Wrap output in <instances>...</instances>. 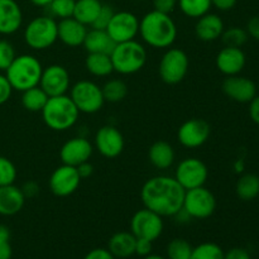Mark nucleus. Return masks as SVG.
Returning a JSON list of instances; mask_svg holds the SVG:
<instances>
[{"label":"nucleus","instance_id":"1","mask_svg":"<svg viewBox=\"0 0 259 259\" xmlns=\"http://www.w3.org/2000/svg\"><path fill=\"white\" fill-rule=\"evenodd\" d=\"M186 190L174 176L159 175L144 182L141 199L144 207L162 218L176 217L182 210Z\"/></svg>","mask_w":259,"mask_h":259},{"label":"nucleus","instance_id":"2","mask_svg":"<svg viewBox=\"0 0 259 259\" xmlns=\"http://www.w3.org/2000/svg\"><path fill=\"white\" fill-rule=\"evenodd\" d=\"M177 25L171 15L151 10L139 20V35L152 48L167 50L177 38Z\"/></svg>","mask_w":259,"mask_h":259},{"label":"nucleus","instance_id":"3","mask_svg":"<svg viewBox=\"0 0 259 259\" xmlns=\"http://www.w3.org/2000/svg\"><path fill=\"white\" fill-rule=\"evenodd\" d=\"M43 66L35 56L24 55L15 56L14 61L5 70V76L12 85L13 90L23 93L28 89L39 85Z\"/></svg>","mask_w":259,"mask_h":259},{"label":"nucleus","instance_id":"4","mask_svg":"<svg viewBox=\"0 0 259 259\" xmlns=\"http://www.w3.org/2000/svg\"><path fill=\"white\" fill-rule=\"evenodd\" d=\"M40 113L46 125L56 132H65L72 128L80 116V111L67 94L48 98Z\"/></svg>","mask_w":259,"mask_h":259},{"label":"nucleus","instance_id":"5","mask_svg":"<svg viewBox=\"0 0 259 259\" xmlns=\"http://www.w3.org/2000/svg\"><path fill=\"white\" fill-rule=\"evenodd\" d=\"M147 57L148 53L146 47L136 39L116 43L110 53L114 72L120 75H134L139 72L146 66Z\"/></svg>","mask_w":259,"mask_h":259},{"label":"nucleus","instance_id":"6","mask_svg":"<svg viewBox=\"0 0 259 259\" xmlns=\"http://www.w3.org/2000/svg\"><path fill=\"white\" fill-rule=\"evenodd\" d=\"M25 45L34 51H45L58 40L57 20L51 15L35 17L25 25L23 33Z\"/></svg>","mask_w":259,"mask_h":259},{"label":"nucleus","instance_id":"7","mask_svg":"<svg viewBox=\"0 0 259 259\" xmlns=\"http://www.w3.org/2000/svg\"><path fill=\"white\" fill-rule=\"evenodd\" d=\"M68 96L78 111L83 114L98 113L105 104L101 88L90 80H80L73 83L70 88Z\"/></svg>","mask_w":259,"mask_h":259},{"label":"nucleus","instance_id":"8","mask_svg":"<svg viewBox=\"0 0 259 259\" xmlns=\"http://www.w3.org/2000/svg\"><path fill=\"white\" fill-rule=\"evenodd\" d=\"M189 67L190 60L186 52L180 48L169 47L159 61V77L167 85H177L186 77Z\"/></svg>","mask_w":259,"mask_h":259},{"label":"nucleus","instance_id":"9","mask_svg":"<svg viewBox=\"0 0 259 259\" xmlns=\"http://www.w3.org/2000/svg\"><path fill=\"white\" fill-rule=\"evenodd\" d=\"M182 210L189 215L190 219H207L217 210V199L205 186L186 190Z\"/></svg>","mask_w":259,"mask_h":259},{"label":"nucleus","instance_id":"10","mask_svg":"<svg viewBox=\"0 0 259 259\" xmlns=\"http://www.w3.org/2000/svg\"><path fill=\"white\" fill-rule=\"evenodd\" d=\"M174 177L185 190L196 189L205 186L209 177V169L201 159L187 157L177 164Z\"/></svg>","mask_w":259,"mask_h":259},{"label":"nucleus","instance_id":"11","mask_svg":"<svg viewBox=\"0 0 259 259\" xmlns=\"http://www.w3.org/2000/svg\"><path fill=\"white\" fill-rule=\"evenodd\" d=\"M163 228V218L147 207L138 210L132 217L131 232L136 238L154 242L162 235Z\"/></svg>","mask_w":259,"mask_h":259},{"label":"nucleus","instance_id":"12","mask_svg":"<svg viewBox=\"0 0 259 259\" xmlns=\"http://www.w3.org/2000/svg\"><path fill=\"white\" fill-rule=\"evenodd\" d=\"M105 30L115 43L133 40L139 34V19L132 12H115Z\"/></svg>","mask_w":259,"mask_h":259},{"label":"nucleus","instance_id":"13","mask_svg":"<svg viewBox=\"0 0 259 259\" xmlns=\"http://www.w3.org/2000/svg\"><path fill=\"white\" fill-rule=\"evenodd\" d=\"M211 129L210 124L204 119H189L180 125L177 139L185 148L194 149L204 146L209 139Z\"/></svg>","mask_w":259,"mask_h":259},{"label":"nucleus","instance_id":"14","mask_svg":"<svg viewBox=\"0 0 259 259\" xmlns=\"http://www.w3.org/2000/svg\"><path fill=\"white\" fill-rule=\"evenodd\" d=\"M81 184V177L73 166L61 164L55 169L48 180V185L53 195L58 197H67L76 192Z\"/></svg>","mask_w":259,"mask_h":259},{"label":"nucleus","instance_id":"15","mask_svg":"<svg viewBox=\"0 0 259 259\" xmlns=\"http://www.w3.org/2000/svg\"><path fill=\"white\" fill-rule=\"evenodd\" d=\"M39 86L50 98L66 95L71 88L70 73L61 65H50L43 67Z\"/></svg>","mask_w":259,"mask_h":259},{"label":"nucleus","instance_id":"16","mask_svg":"<svg viewBox=\"0 0 259 259\" xmlns=\"http://www.w3.org/2000/svg\"><path fill=\"white\" fill-rule=\"evenodd\" d=\"M123 134L114 125H104L95 134V148L105 158H116L124 151Z\"/></svg>","mask_w":259,"mask_h":259},{"label":"nucleus","instance_id":"17","mask_svg":"<svg viewBox=\"0 0 259 259\" xmlns=\"http://www.w3.org/2000/svg\"><path fill=\"white\" fill-rule=\"evenodd\" d=\"M222 89L228 98L240 104H249L258 93V86L254 81L240 75L227 76Z\"/></svg>","mask_w":259,"mask_h":259},{"label":"nucleus","instance_id":"18","mask_svg":"<svg viewBox=\"0 0 259 259\" xmlns=\"http://www.w3.org/2000/svg\"><path fill=\"white\" fill-rule=\"evenodd\" d=\"M94 153V146L86 137H73L60 149V159L63 164L77 167L89 161Z\"/></svg>","mask_w":259,"mask_h":259},{"label":"nucleus","instance_id":"19","mask_svg":"<svg viewBox=\"0 0 259 259\" xmlns=\"http://www.w3.org/2000/svg\"><path fill=\"white\" fill-rule=\"evenodd\" d=\"M217 68L225 76L239 75L247 65V56L242 48L227 47L219 51L215 58Z\"/></svg>","mask_w":259,"mask_h":259},{"label":"nucleus","instance_id":"20","mask_svg":"<svg viewBox=\"0 0 259 259\" xmlns=\"http://www.w3.org/2000/svg\"><path fill=\"white\" fill-rule=\"evenodd\" d=\"M23 12L15 0H0V34L10 35L20 29Z\"/></svg>","mask_w":259,"mask_h":259},{"label":"nucleus","instance_id":"21","mask_svg":"<svg viewBox=\"0 0 259 259\" xmlns=\"http://www.w3.org/2000/svg\"><path fill=\"white\" fill-rule=\"evenodd\" d=\"M58 28V39L67 47H78L83 45L86 34H88V27L75 18H66L57 22Z\"/></svg>","mask_w":259,"mask_h":259},{"label":"nucleus","instance_id":"22","mask_svg":"<svg viewBox=\"0 0 259 259\" xmlns=\"http://www.w3.org/2000/svg\"><path fill=\"white\" fill-rule=\"evenodd\" d=\"M225 25L220 15L209 12L197 19L195 34L202 42H214L222 37Z\"/></svg>","mask_w":259,"mask_h":259},{"label":"nucleus","instance_id":"23","mask_svg":"<svg viewBox=\"0 0 259 259\" xmlns=\"http://www.w3.org/2000/svg\"><path fill=\"white\" fill-rule=\"evenodd\" d=\"M25 196L22 189L13 185L0 187V215L13 217L23 209L25 204Z\"/></svg>","mask_w":259,"mask_h":259},{"label":"nucleus","instance_id":"24","mask_svg":"<svg viewBox=\"0 0 259 259\" xmlns=\"http://www.w3.org/2000/svg\"><path fill=\"white\" fill-rule=\"evenodd\" d=\"M148 159L152 166L156 167L157 169L164 171V169H168L169 167H172V164L175 163L176 153H175L174 147L168 142L158 141L154 142L149 147Z\"/></svg>","mask_w":259,"mask_h":259},{"label":"nucleus","instance_id":"25","mask_svg":"<svg viewBox=\"0 0 259 259\" xmlns=\"http://www.w3.org/2000/svg\"><path fill=\"white\" fill-rule=\"evenodd\" d=\"M116 43L111 39L105 29H96L91 28L88 30L85 40H83V48L88 53H106L110 55Z\"/></svg>","mask_w":259,"mask_h":259},{"label":"nucleus","instance_id":"26","mask_svg":"<svg viewBox=\"0 0 259 259\" xmlns=\"http://www.w3.org/2000/svg\"><path fill=\"white\" fill-rule=\"evenodd\" d=\"M136 242L132 232H118L109 239L108 250L115 258H129L136 254Z\"/></svg>","mask_w":259,"mask_h":259},{"label":"nucleus","instance_id":"27","mask_svg":"<svg viewBox=\"0 0 259 259\" xmlns=\"http://www.w3.org/2000/svg\"><path fill=\"white\" fill-rule=\"evenodd\" d=\"M103 5L101 0H76L73 18L86 27H93Z\"/></svg>","mask_w":259,"mask_h":259},{"label":"nucleus","instance_id":"28","mask_svg":"<svg viewBox=\"0 0 259 259\" xmlns=\"http://www.w3.org/2000/svg\"><path fill=\"white\" fill-rule=\"evenodd\" d=\"M85 67L95 77H108L114 72L110 55L106 53H88Z\"/></svg>","mask_w":259,"mask_h":259},{"label":"nucleus","instance_id":"29","mask_svg":"<svg viewBox=\"0 0 259 259\" xmlns=\"http://www.w3.org/2000/svg\"><path fill=\"white\" fill-rule=\"evenodd\" d=\"M237 196L243 201H252L259 196V177L254 174H244L235 185Z\"/></svg>","mask_w":259,"mask_h":259},{"label":"nucleus","instance_id":"30","mask_svg":"<svg viewBox=\"0 0 259 259\" xmlns=\"http://www.w3.org/2000/svg\"><path fill=\"white\" fill-rule=\"evenodd\" d=\"M50 96L43 91V89L39 85L35 88L28 89V90L22 93V105L25 110L32 111V113H37V111H42L45 108L46 103H47Z\"/></svg>","mask_w":259,"mask_h":259},{"label":"nucleus","instance_id":"31","mask_svg":"<svg viewBox=\"0 0 259 259\" xmlns=\"http://www.w3.org/2000/svg\"><path fill=\"white\" fill-rule=\"evenodd\" d=\"M101 90H103L104 100L111 104L120 103L128 95V86L123 80H119V78L106 81Z\"/></svg>","mask_w":259,"mask_h":259},{"label":"nucleus","instance_id":"32","mask_svg":"<svg viewBox=\"0 0 259 259\" xmlns=\"http://www.w3.org/2000/svg\"><path fill=\"white\" fill-rule=\"evenodd\" d=\"M177 5L182 14L194 19H199L212 8L211 0H177Z\"/></svg>","mask_w":259,"mask_h":259},{"label":"nucleus","instance_id":"33","mask_svg":"<svg viewBox=\"0 0 259 259\" xmlns=\"http://www.w3.org/2000/svg\"><path fill=\"white\" fill-rule=\"evenodd\" d=\"M190 259H224V250L217 243H201L192 248Z\"/></svg>","mask_w":259,"mask_h":259},{"label":"nucleus","instance_id":"34","mask_svg":"<svg viewBox=\"0 0 259 259\" xmlns=\"http://www.w3.org/2000/svg\"><path fill=\"white\" fill-rule=\"evenodd\" d=\"M222 40L227 47H238L242 48L249 39L247 30L240 27H230L224 29L222 34Z\"/></svg>","mask_w":259,"mask_h":259},{"label":"nucleus","instance_id":"35","mask_svg":"<svg viewBox=\"0 0 259 259\" xmlns=\"http://www.w3.org/2000/svg\"><path fill=\"white\" fill-rule=\"evenodd\" d=\"M167 259H190L192 253V245L182 238L172 239L167 245Z\"/></svg>","mask_w":259,"mask_h":259},{"label":"nucleus","instance_id":"36","mask_svg":"<svg viewBox=\"0 0 259 259\" xmlns=\"http://www.w3.org/2000/svg\"><path fill=\"white\" fill-rule=\"evenodd\" d=\"M76 0H52L48 9L51 12V17L58 18V19H66V18L73 17Z\"/></svg>","mask_w":259,"mask_h":259},{"label":"nucleus","instance_id":"37","mask_svg":"<svg viewBox=\"0 0 259 259\" xmlns=\"http://www.w3.org/2000/svg\"><path fill=\"white\" fill-rule=\"evenodd\" d=\"M17 176L18 172L15 164L7 157L0 156V187L13 185Z\"/></svg>","mask_w":259,"mask_h":259},{"label":"nucleus","instance_id":"38","mask_svg":"<svg viewBox=\"0 0 259 259\" xmlns=\"http://www.w3.org/2000/svg\"><path fill=\"white\" fill-rule=\"evenodd\" d=\"M14 46L7 39H0V71L7 70L15 58Z\"/></svg>","mask_w":259,"mask_h":259},{"label":"nucleus","instance_id":"39","mask_svg":"<svg viewBox=\"0 0 259 259\" xmlns=\"http://www.w3.org/2000/svg\"><path fill=\"white\" fill-rule=\"evenodd\" d=\"M9 240V229L5 225H0V259H12L13 249Z\"/></svg>","mask_w":259,"mask_h":259},{"label":"nucleus","instance_id":"40","mask_svg":"<svg viewBox=\"0 0 259 259\" xmlns=\"http://www.w3.org/2000/svg\"><path fill=\"white\" fill-rule=\"evenodd\" d=\"M114 13L115 12H114L113 8H111L110 5L104 4L103 8H101V12L100 14H99L98 19L95 20V23H94L91 28H96V29H106V27H108L109 22H110Z\"/></svg>","mask_w":259,"mask_h":259},{"label":"nucleus","instance_id":"41","mask_svg":"<svg viewBox=\"0 0 259 259\" xmlns=\"http://www.w3.org/2000/svg\"><path fill=\"white\" fill-rule=\"evenodd\" d=\"M13 93V88L10 82L8 81L7 76L0 73V105L7 103L10 99Z\"/></svg>","mask_w":259,"mask_h":259},{"label":"nucleus","instance_id":"42","mask_svg":"<svg viewBox=\"0 0 259 259\" xmlns=\"http://www.w3.org/2000/svg\"><path fill=\"white\" fill-rule=\"evenodd\" d=\"M177 7V0H153L154 10L171 14Z\"/></svg>","mask_w":259,"mask_h":259},{"label":"nucleus","instance_id":"43","mask_svg":"<svg viewBox=\"0 0 259 259\" xmlns=\"http://www.w3.org/2000/svg\"><path fill=\"white\" fill-rule=\"evenodd\" d=\"M152 243H153V242H151V240L137 238L136 254L141 255V257H147L148 254H151V253H152Z\"/></svg>","mask_w":259,"mask_h":259},{"label":"nucleus","instance_id":"44","mask_svg":"<svg viewBox=\"0 0 259 259\" xmlns=\"http://www.w3.org/2000/svg\"><path fill=\"white\" fill-rule=\"evenodd\" d=\"M83 259H115V257L109 252L108 248H95L90 250Z\"/></svg>","mask_w":259,"mask_h":259},{"label":"nucleus","instance_id":"45","mask_svg":"<svg viewBox=\"0 0 259 259\" xmlns=\"http://www.w3.org/2000/svg\"><path fill=\"white\" fill-rule=\"evenodd\" d=\"M224 259H252V257L244 248H232L224 253Z\"/></svg>","mask_w":259,"mask_h":259},{"label":"nucleus","instance_id":"46","mask_svg":"<svg viewBox=\"0 0 259 259\" xmlns=\"http://www.w3.org/2000/svg\"><path fill=\"white\" fill-rule=\"evenodd\" d=\"M247 33L249 37L254 38L255 40H259V15L252 17L248 20L247 24Z\"/></svg>","mask_w":259,"mask_h":259},{"label":"nucleus","instance_id":"47","mask_svg":"<svg viewBox=\"0 0 259 259\" xmlns=\"http://www.w3.org/2000/svg\"><path fill=\"white\" fill-rule=\"evenodd\" d=\"M238 0H211L212 7L217 8L220 12H229L237 5Z\"/></svg>","mask_w":259,"mask_h":259},{"label":"nucleus","instance_id":"48","mask_svg":"<svg viewBox=\"0 0 259 259\" xmlns=\"http://www.w3.org/2000/svg\"><path fill=\"white\" fill-rule=\"evenodd\" d=\"M23 191V194H24L25 199H29V197H34L35 195H38V192H39V186H38L35 182L33 181H29L27 182V184H24V186L20 187Z\"/></svg>","mask_w":259,"mask_h":259},{"label":"nucleus","instance_id":"49","mask_svg":"<svg viewBox=\"0 0 259 259\" xmlns=\"http://www.w3.org/2000/svg\"><path fill=\"white\" fill-rule=\"evenodd\" d=\"M249 116L257 125H259V95L249 103Z\"/></svg>","mask_w":259,"mask_h":259},{"label":"nucleus","instance_id":"50","mask_svg":"<svg viewBox=\"0 0 259 259\" xmlns=\"http://www.w3.org/2000/svg\"><path fill=\"white\" fill-rule=\"evenodd\" d=\"M76 169H77L78 175H80V177H81V180L88 179V177H90L91 175L94 174V166L89 161H86V162H83V163L78 164V166L76 167Z\"/></svg>","mask_w":259,"mask_h":259},{"label":"nucleus","instance_id":"51","mask_svg":"<svg viewBox=\"0 0 259 259\" xmlns=\"http://www.w3.org/2000/svg\"><path fill=\"white\" fill-rule=\"evenodd\" d=\"M33 5L35 7H40V8H47L48 5L52 3V0H29Z\"/></svg>","mask_w":259,"mask_h":259},{"label":"nucleus","instance_id":"52","mask_svg":"<svg viewBox=\"0 0 259 259\" xmlns=\"http://www.w3.org/2000/svg\"><path fill=\"white\" fill-rule=\"evenodd\" d=\"M244 167L245 166H244V162H243V159H239V161L235 162V164H234V168L238 174H242V172L244 171Z\"/></svg>","mask_w":259,"mask_h":259},{"label":"nucleus","instance_id":"53","mask_svg":"<svg viewBox=\"0 0 259 259\" xmlns=\"http://www.w3.org/2000/svg\"><path fill=\"white\" fill-rule=\"evenodd\" d=\"M143 259H167L164 257H162V255H158V254H148L147 257H143Z\"/></svg>","mask_w":259,"mask_h":259},{"label":"nucleus","instance_id":"54","mask_svg":"<svg viewBox=\"0 0 259 259\" xmlns=\"http://www.w3.org/2000/svg\"><path fill=\"white\" fill-rule=\"evenodd\" d=\"M258 259H259V258H258Z\"/></svg>","mask_w":259,"mask_h":259}]
</instances>
